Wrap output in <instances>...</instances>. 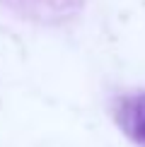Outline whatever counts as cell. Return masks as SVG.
I'll return each mask as SVG.
<instances>
[{
	"label": "cell",
	"mask_w": 145,
	"mask_h": 147,
	"mask_svg": "<svg viewBox=\"0 0 145 147\" xmlns=\"http://www.w3.org/2000/svg\"><path fill=\"white\" fill-rule=\"evenodd\" d=\"M119 121L123 125V130L138 145L145 147V94H136L121 101Z\"/></svg>",
	"instance_id": "obj_1"
}]
</instances>
